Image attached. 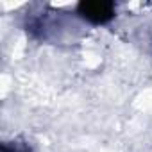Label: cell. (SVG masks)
Listing matches in <instances>:
<instances>
[{
    "label": "cell",
    "instance_id": "obj_1",
    "mask_svg": "<svg viewBox=\"0 0 152 152\" xmlns=\"http://www.w3.org/2000/svg\"><path fill=\"white\" fill-rule=\"evenodd\" d=\"M83 15L88 18H93L95 22H104L109 15H113V7L109 4H84Z\"/></svg>",
    "mask_w": 152,
    "mask_h": 152
}]
</instances>
